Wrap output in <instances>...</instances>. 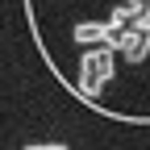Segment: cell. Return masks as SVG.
Segmentation results:
<instances>
[{
  "mask_svg": "<svg viewBox=\"0 0 150 150\" xmlns=\"http://www.w3.org/2000/svg\"><path fill=\"white\" fill-rule=\"evenodd\" d=\"M25 150H71L67 142H33V146H25Z\"/></svg>",
  "mask_w": 150,
  "mask_h": 150,
  "instance_id": "obj_1",
  "label": "cell"
}]
</instances>
